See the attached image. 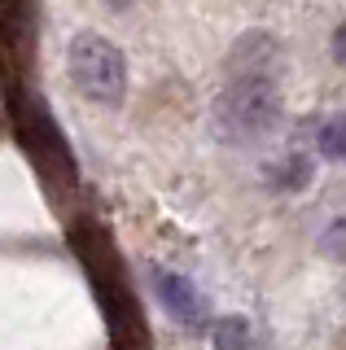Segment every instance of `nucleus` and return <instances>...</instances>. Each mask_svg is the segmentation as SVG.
Masks as SVG:
<instances>
[{
  "instance_id": "1",
  "label": "nucleus",
  "mask_w": 346,
  "mask_h": 350,
  "mask_svg": "<svg viewBox=\"0 0 346 350\" xmlns=\"http://www.w3.org/2000/svg\"><path fill=\"white\" fill-rule=\"evenodd\" d=\"M280 40L272 31H245L224 62V88L215 101V136L224 145H258L280 127L285 92H280Z\"/></svg>"
},
{
  "instance_id": "4",
  "label": "nucleus",
  "mask_w": 346,
  "mask_h": 350,
  "mask_svg": "<svg viewBox=\"0 0 346 350\" xmlns=\"http://www.w3.org/2000/svg\"><path fill=\"white\" fill-rule=\"evenodd\" d=\"M311 175H316V158L302 153V149H289V153H280L276 162H267L263 180H267V189H276V193H302L311 184Z\"/></svg>"
},
{
  "instance_id": "8",
  "label": "nucleus",
  "mask_w": 346,
  "mask_h": 350,
  "mask_svg": "<svg viewBox=\"0 0 346 350\" xmlns=\"http://www.w3.org/2000/svg\"><path fill=\"white\" fill-rule=\"evenodd\" d=\"M329 53H333V62L346 70V18L338 22V31H333V40H329Z\"/></svg>"
},
{
  "instance_id": "2",
  "label": "nucleus",
  "mask_w": 346,
  "mask_h": 350,
  "mask_svg": "<svg viewBox=\"0 0 346 350\" xmlns=\"http://www.w3.org/2000/svg\"><path fill=\"white\" fill-rule=\"evenodd\" d=\"M66 70L79 96L92 105H123L127 96V57L101 31H79L66 49Z\"/></svg>"
},
{
  "instance_id": "3",
  "label": "nucleus",
  "mask_w": 346,
  "mask_h": 350,
  "mask_svg": "<svg viewBox=\"0 0 346 350\" xmlns=\"http://www.w3.org/2000/svg\"><path fill=\"white\" fill-rule=\"evenodd\" d=\"M149 284H154L162 311H167L176 324L198 328L202 320H207V298H202V289H198L189 276H180V271H167V267H154V271H149Z\"/></svg>"
},
{
  "instance_id": "9",
  "label": "nucleus",
  "mask_w": 346,
  "mask_h": 350,
  "mask_svg": "<svg viewBox=\"0 0 346 350\" xmlns=\"http://www.w3.org/2000/svg\"><path fill=\"white\" fill-rule=\"evenodd\" d=\"M105 5H110V9H132L136 0H105Z\"/></svg>"
},
{
  "instance_id": "6",
  "label": "nucleus",
  "mask_w": 346,
  "mask_h": 350,
  "mask_svg": "<svg viewBox=\"0 0 346 350\" xmlns=\"http://www.w3.org/2000/svg\"><path fill=\"white\" fill-rule=\"evenodd\" d=\"M316 153L329 162H346V109L333 118H324L316 131Z\"/></svg>"
},
{
  "instance_id": "5",
  "label": "nucleus",
  "mask_w": 346,
  "mask_h": 350,
  "mask_svg": "<svg viewBox=\"0 0 346 350\" xmlns=\"http://www.w3.org/2000/svg\"><path fill=\"white\" fill-rule=\"evenodd\" d=\"M211 346L215 350H250L254 346V324L245 315H224L211 324Z\"/></svg>"
},
{
  "instance_id": "7",
  "label": "nucleus",
  "mask_w": 346,
  "mask_h": 350,
  "mask_svg": "<svg viewBox=\"0 0 346 350\" xmlns=\"http://www.w3.org/2000/svg\"><path fill=\"white\" fill-rule=\"evenodd\" d=\"M320 250H324L329 258H346V219H333V224L324 228Z\"/></svg>"
}]
</instances>
